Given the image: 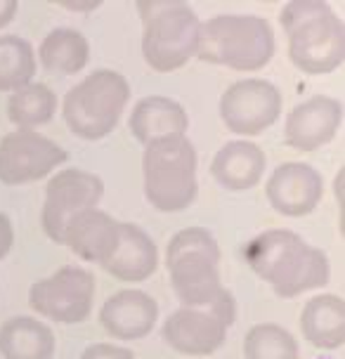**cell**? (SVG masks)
<instances>
[{
    "label": "cell",
    "mask_w": 345,
    "mask_h": 359,
    "mask_svg": "<svg viewBox=\"0 0 345 359\" xmlns=\"http://www.w3.org/2000/svg\"><path fill=\"white\" fill-rule=\"evenodd\" d=\"M165 267L182 307H206L232 326L236 300L220 279V246L203 227L180 229L165 248Z\"/></svg>",
    "instance_id": "obj_1"
},
{
    "label": "cell",
    "mask_w": 345,
    "mask_h": 359,
    "mask_svg": "<svg viewBox=\"0 0 345 359\" xmlns=\"http://www.w3.org/2000/svg\"><path fill=\"white\" fill-rule=\"evenodd\" d=\"M241 255L279 298H296L327 286L331 279L329 255L291 229H267L253 236Z\"/></svg>",
    "instance_id": "obj_2"
},
{
    "label": "cell",
    "mask_w": 345,
    "mask_h": 359,
    "mask_svg": "<svg viewBox=\"0 0 345 359\" xmlns=\"http://www.w3.org/2000/svg\"><path fill=\"white\" fill-rule=\"evenodd\" d=\"M293 67L310 76L336 72L345 60V29L341 17L324 0H291L282 12Z\"/></svg>",
    "instance_id": "obj_3"
},
{
    "label": "cell",
    "mask_w": 345,
    "mask_h": 359,
    "mask_svg": "<svg viewBox=\"0 0 345 359\" xmlns=\"http://www.w3.org/2000/svg\"><path fill=\"white\" fill-rule=\"evenodd\" d=\"M274 31L258 15H215L201 24L196 57L234 72H260L274 57Z\"/></svg>",
    "instance_id": "obj_4"
},
{
    "label": "cell",
    "mask_w": 345,
    "mask_h": 359,
    "mask_svg": "<svg viewBox=\"0 0 345 359\" xmlns=\"http://www.w3.org/2000/svg\"><path fill=\"white\" fill-rule=\"evenodd\" d=\"M142 17V57L158 74L177 72L196 57L201 19L180 0L137 3Z\"/></svg>",
    "instance_id": "obj_5"
},
{
    "label": "cell",
    "mask_w": 345,
    "mask_h": 359,
    "mask_svg": "<svg viewBox=\"0 0 345 359\" xmlns=\"http://www.w3.org/2000/svg\"><path fill=\"white\" fill-rule=\"evenodd\" d=\"M130 102V83L114 69H95L64 95L62 116L76 137L97 142L116 130Z\"/></svg>",
    "instance_id": "obj_6"
},
{
    "label": "cell",
    "mask_w": 345,
    "mask_h": 359,
    "mask_svg": "<svg viewBox=\"0 0 345 359\" xmlns=\"http://www.w3.org/2000/svg\"><path fill=\"white\" fill-rule=\"evenodd\" d=\"M142 187L144 198L161 213H180L194 203L199 191L196 149L187 135L144 147Z\"/></svg>",
    "instance_id": "obj_7"
},
{
    "label": "cell",
    "mask_w": 345,
    "mask_h": 359,
    "mask_svg": "<svg viewBox=\"0 0 345 359\" xmlns=\"http://www.w3.org/2000/svg\"><path fill=\"white\" fill-rule=\"evenodd\" d=\"M97 281L79 265H64L29 288V307L55 324H81L90 317Z\"/></svg>",
    "instance_id": "obj_8"
},
{
    "label": "cell",
    "mask_w": 345,
    "mask_h": 359,
    "mask_svg": "<svg viewBox=\"0 0 345 359\" xmlns=\"http://www.w3.org/2000/svg\"><path fill=\"white\" fill-rule=\"evenodd\" d=\"M104 196V182L100 175L83 168H67L50 177L41 208V227L50 241H64L69 222L83 210L97 208Z\"/></svg>",
    "instance_id": "obj_9"
},
{
    "label": "cell",
    "mask_w": 345,
    "mask_h": 359,
    "mask_svg": "<svg viewBox=\"0 0 345 359\" xmlns=\"http://www.w3.org/2000/svg\"><path fill=\"white\" fill-rule=\"evenodd\" d=\"M284 97L274 83L244 79L232 83L220 97V118L229 133L255 137L272 128L282 116Z\"/></svg>",
    "instance_id": "obj_10"
},
{
    "label": "cell",
    "mask_w": 345,
    "mask_h": 359,
    "mask_svg": "<svg viewBox=\"0 0 345 359\" xmlns=\"http://www.w3.org/2000/svg\"><path fill=\"white\" fill-rule=\"evenodd\" d=\"M67 149L55 140L15 128L0 140V182L8 187L38 182L67 163Z\"/></svg>",
    "instance_id": "obj_11"
},
{
    "label": "cell",
    "mask_w": 345,
    "mask_h": 359,
    "mask_svg": "<svg viewBox=\"0 0 345 359\" xmlns=\"http://www.w3.org/2000/svg\"><path fill=\"white\" fill-rule=\"evenodd\" d=\"M229 324L206 307H180L161 326L163 343L180 355L208 357L227 341Z\"/></svg>",
    "instance_id": "obj_12"
},
{
    "label": "cell",
    "mask_w": 345,
    "mask_h": 359,
    "mask_svg": "<svg viewBox=\"0 0 345 359\" xmlns=\"http://www.w3.org/2000/svg\"><path fill=\"white\" fill-rule=\"evenodd\" d=\"M270 206L279 215L303 217L319 206L324 196V177L310 163L289 161L272 170L265 184Z\"/></svg>",
    "instance_id": "obj_13"
},
{
    "label": "cell",
    "mask_w": 345,
    "mask_h": 359,
    "mask_svg": "<svg viewBox=\"0 0 345 359\" xmlns=\"http://www.w3.org/2000/svg\"><path fill=\"white\" fill-rule=\"evenodd\" d=\"M343 126V104L327 95H317L291 109L284 121V142L296 151H317L329 144Z\"/></svg>",
    "instance_id": "obj_14"
},
{
    "label": "cell",
    "mask_w": 345,
    "mask_h": 359,
    "mask_svg": "<svg viewBox=\"0 0 345 359\" xmlns=\"http://www.w3.org/2000/svg\"><path fill=\"white\" fill-rule=\"evenodd\" d=\"M158 322V303L140 288H123L104 300L100 324L116 341H142Z\"/></svg>",
    "instance_id": "obj_15"
},
{
    "label": "cell",
    "mask_w": 345,
    "mask_h": 359,
    "mask_svg": "<svg viewBox=\"0 0 345 359\" xmlns=\"http://www.w3.org/2000/svg\"><path fill=\"white\" fill-rule=\"evenodd\" d=\"M121 234V220L111 217L109 213L100 208L83 210L69 222L64 232L62 246H67L74 255L81 260L93 262V265H104L111 258L114 248L119 243Z\"/></svg>",
    "instance_id": "obj_16"
},
{
    "label": "cell",
    "mask_w": 345,
    "mask_h": 359,
    "mask_svg": "<svg viewBox=\"0 0 345 359\" xmlns=\"http://www.w3.org/2000/svg\"><path fill=\"white\" fill-rule=\"evenodd\" d=\"M158 267V248L154 239L140 224L121 222L119 243L111 258L102 265L107 274L126 284H140L149 279Z\"/></svg>",
    "instance_id": "obj_17"
},
{
    "label": "cell",
    "mask_w": 345,
    "mask_h": 359,
    "mask_svg": "<svg viewBox=\"0 0 345 359\" xmlns=\"http://www.w3.org/2000/svg\"><path fill=\"white\" fill-rule=\"evenodd\" d=\"M128 128H130L133 137L147 147L158 140L184 137L189 128V116L180 102L163 97V95H149V97L140 100L130 111Z\"/></svg>",
    "instance_id": "obj_18"
},
{
    "label": "cell",
    "mask_w": 345,
    "mask_h": 359,
    "mask_svg": "<svg viewBox=\"0 0 345 359\" xmlns=\"http://www.w3.org/2000/svg\"><path fill=\"white\" fill-rule=\"evenodd\" d=\"M267 165L265 151L246 140H234L220 147L210 163V175L227 191H248L263 180Z\"/></svg>",
    "instance_id": "obj_19"
},
{
    "label": "cell",
    "mask_w": 345,
    "mask_h": 359,
    "mask_svg": "<svg viewBox=\"0 0 345 359\" xmlns=\"http://www.w3.org/2000/svg\"><path fill=\"white\" fill-rule=\"evenodd\" d=\"M300 333L312 348L338 350L345 343V300L322 293L305 303L300 312Z\"/></svg>",
    "instance_id": "obj_20"
},
{
    "label": "cell",
    "mask_w": 345,
    "mask_h": 359,
    "mask_svg": "<svg viewBox=\"0 0 345 359\" xmlns=\"http://www.w3.org/2000/svg\"><path fill=\"white\" fill-rule=\"evenodd\" d=\"M57 350L55 333L36 317H10L0 324V357L3 359H53Z\"/></svg>",
    "instance_id": "obj_21"
},
{
    "label": "cell",
    "mask_w": 345,
    "mask_h": 359,
    "mask_svg": "<svg viewBox=\"0 0 345 359\" xmlns=\"http://www.w3.org/2000/svg\"><path fill=\"white\" fill-rule=\"evenodd\" d=\"M36 60L53 76H76L90 62V43L76 29H53L38 45Z\"/></svg>",
    "instance_id": "obj_22"
},
{
    "label": "cell",
    "mask_w": 345,
    "mask_h": 359,
    "mask_svg": "<svg viewBox=\"0 0 345 359\" xmlns=\"http://www.w3.org/2000/svg\"><path fill=\"white\" fill-rule=\"evenodd\" d=\"M57 114V95L46 83H29L8 97V118L19 130H36Z\"/></svg>",
    "instance_id": "obj_23"
},
{
    "label": "cell",
    "mask_w": 345,
    "mask_h": 359,
    "mask_svg": "<svg viewBox=\"0 0 345 359\" xmlns=\"http://www.w3.org/2000/svg\"><path fill=\"white\" fill-rule=\"evenodd\" d=\"M38 69L36 50L27 38L5 34L0 36V93L15 90L34 83Z\"/></svg>",
    "instance_id": "obj_24"
},
{
    "label": "cell",
    "mask_w": 345,
    "mask_h": 359,
    "mask_svg": "<svg viewBox=\"0 0 345 359\" xmlns=\"http://www.w3.org/2000/svg\"><path fill=\"white\" fill-rule=\"evenodd\" d=\"M246 359H298L300 348L291 331L279 324H255L244 338Z\"/></svg>",
    "instance_id": "obj_25"
},
{
    "label": "cell",
    "mask_w": 345,
    "mask_h": 359,
    "mask_svg": "<svg viewBox=\"0 0 345 359\" xmlns=\"http://www.w3.org/2000/svg\"><path fill=\"white\" fill-rule=\"evenodd\" d=\"M79 359H135L130 350L114 343H93L81 352Z\"/></svg>",
    "instance_id": "obj_26"
},
{
    "label": "cell",
    "mask_w": 345,
    "mask_h": 359,
    "mask_svg": "<svg viewBox=\"0 0 345 359\" xmlns=\"http://www.w3.org/2000/svg\"><path fill=\"white\" fill-rule=\"evenodd\" d=\"M15 246V224L8 213H0V260H5Z\"/></svg>",
    "instance_id": "obj_27"
},
{
    "label": "cell",
    "mask_w": 345,
    "mask_h": 359,
    "mask_svg": "<svg viewBox=\"0 0 345 359\" xmlns=\"http://www.w3.org/2000/svg\"><path fill=\"white\" fill-rule=\"evenodd\" d=\"M19 12V3L17 0H0V29H5L12 19L17 17Z\"/></svg>",
    "instance_id": "obj_28"
}]
</instances>
